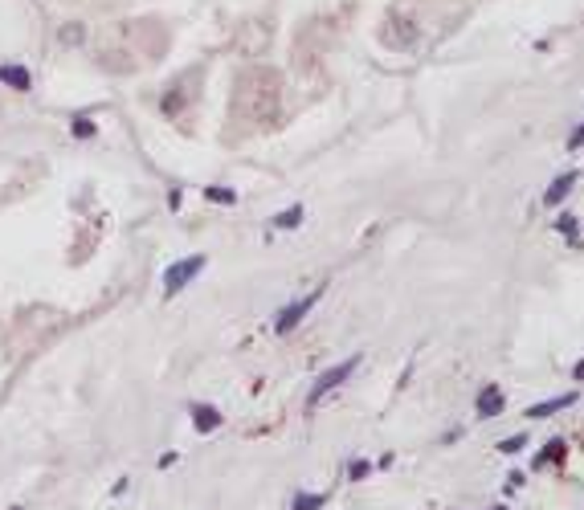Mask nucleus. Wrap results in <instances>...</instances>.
Wrapping results in <instances>:
<instances>
[{
    "label": "nucleus",
    "mask_w": 584,
    "mask_h": 510,
    "mask_svg": "<svg viewBox=\"0 0 584 510\" xmlns=\"http://www.w3.org/2000/svg\"><path fill=\"white\" fill-rule=\"evenodd\" d=\"M237 98L241 106L250 111V118H274L278 111V74L274 70H250L241 82H237Z\"/></svg>",
    "instance_id": "f257e3e1"
},
{
    "label": "nucleus",
    "mask_w": 584,
    "mask_h": 510,
    "mask_svg": "<svg viewBox=\"0 0 584 510\" xmlns=\"http://www.w3.org/2000/svg\"><path fill=\"white\" fill-rule=\"evenodd\" d=\"M380 37H384V46H393V49H413L421 37V25L413 21L409 8H393L384 29H380Z\"/></svg>",
    "instance_id": "f03ea898"
},
{
    "label": "nucleus",
    "mask_w": 584,
    "mask_h": 510,
    "mask_svg": "<svg viewBox=\"0 0 584 510\" xmlns=\"http://www.w3.org/2000/svg\"><path fill=\"white\" fill-rule=\"evenodd\" d=\"M355 368H360V355H348L344 364L327 368L323 375H319V380H315V388H311V396H306V404H319V400H323V396H327L331 388H339V384H344V380H348V375H351Z\"/></svg>",
    "instance_id": "7ed1b4c3"
},
{
    "label": "nucleus",
    "mask_w": 584,
    "mask_h": 510,
    "mask_svg": "<svg viewBox=\"0 0 584 510\" xmlns=\"http://www.w3.org/2000/svg\"><path fill=\"white\" fill-rule=\"evenodd\" d=\"M201 270H205V257H201V254H196V257H184V261H176V266H172V270L164 274V294H168V298H172V294H180L188 282L201 274Z\"/></svg>",
    "instance_id": "20e7f679"
},
{
    "label": "nucleus",
    "mask_w": 584,
    "mask_h": 510,
    "mask_svg": "<svg viewBox=\"0 0 584 510\" xmlns=\"http://www.w3.org/2000/svg\"><path fill=\"white\" fill-rule=\"evenodd\" d=\"M319 298H323V290H315V294H306V298L290 302V306L282 310L278 319H274V331H278V335H290V331H294V326H299V323L306 319V310H311V306H315Z\"/></svg>",
    "instance_id": "39448f33"
},
{
    "label": "nucleus",
    "mask_w": 584,
    "mask_h": 510,
    "mask_svg": "<svg viewBox=\"0 0 584 510\" xmlns=\"http://www.w3.org/2000/svg\"><path fill=\"white\" fill-rule=\"evenodd\" d=\"M503 404H507V396H503V388H498V384H487V388L478 392V400H474V408H478V417H482V420L498 417V413H503Z\"/></svg>",
    "instance_id": "423d86ee"
},
{
    "label": "nucleus",
    "mask_w": 584,
    "mask_h": 510,
    "mask_svg": "<svg viewBox=\"0 0 584 510\" xmlns=\"http://www.w3.org/2000/svg\"><path fill=\"white\" fill-rule=\"evenodd\" d=\"M564 457H568V445H564V437H552L543 449H539L536 457H531V474H539V469H548V465H564Z\"/></svg>",
    "instance_id": "0eeeda50"
},
{
    "label": "nucleus",
    "mask_w": 584,
    "mask_h": 510,
    "mask_svg": "<svg viewBox=\"0 0 584 510\" xmlns=\"http://www.w3.org/2000/svg\"><path fill=\"white\" fill-rule=\"evenodd\" d=\"M576 180H580L576 172H564V176H556V180L548 184V192H543V205H548V209H560L564 196L572 192V184H576Z\"/></svg>",
    "instance_id": "6e6552de"
},
{
    "label": "nucleus",
    "mask_w": 584,
    "mask_h": 510,
    "mask_svg": "<svg viewBox=\"0 0 584 510\" xmlns=\"http://www.w3.org/2000/svg\"><path fill=\"white\" fill-rule=\"evenodd\" d=\"M576 400H580L576 392L552 396V400H543V404H536V408H527V417H531V420H543V417H552V413H560V408H572Z\"/></svg>",
    "instance_id": "1a4fd4ad"
},
{
    "label": "nucleus",
    "mask_w": 584,
    "mask_h": 510,
    "mask_svg": "<svg viewBox=\"0 0 584 510\" xmlns=\"http://www.w3.org/2000/svg\"><path fill=\"white\" fill-rule=\"evenodd\" d=\"M192 425L201 433H212V429H221V413L212 404H192Z\"/></svg>",
    "instance_id": "9d476101"
},
{
    "label": "nucleus",
    "mask_w": 584,
    "mask_h": 510,
    "mask_svg": "<svg viewBox=\"0 0 584 510\" xmlns=\"http://www.w3.org/2000/svg\"><path fill=\"white\" fill-rule=\"evenodd\" d=\"M0 82L13 86V90H29V70H25V66H4V70H0Z\"/></svg>",
    "instance_id": "9b49d317"
},
{
    "label": "nucleus",
    "mask_w": 584,
    "mask_h": 510,
    "mask_svg": "<svg viewBox=\"0 0 584 510\" xmlns=\"http://www.w3.org/2000/svg\"><path fill=\"white\" fill-rule=\"evenodd\" d=\"M274 225H278V229H294V225H303V205L278 212V216H274Z\"/></svg>",
    "instance_id": "f8f14e48"
},
{
    "label": "nucleus",
    "mask_w": 584,
    "mask_h": 510,
    "mask_svg": "<svg viewBox=\"0 0 584 510\" xmlns=\"http://www.w3.org/2000/svg\"><path fill=\"white\" fill-rule=\"evenodd\" d=\"M327 502V494H299L294 502H290V510H319Z\"/></svg>",
    "instance_id": "ddd939ff"
},
{
    "label": "nucleus",
    "mask_w": 584,
    "mask_h": 510,
    "mask_svg": "<svg viewBox=\"0 0 584 510\" xmlns=\"http://www.w3.org/2000/svg\"><path fill=\"white\" fill-rule=\"evenodd\" d=\"M205 200H212V205H237V192H229V188H205Z\"/></svg>",
    "instance_id": "4468645a"
},
{
    "label": "nucleus",
    "mask_w": 584,
    "mask_h": 510,
    "mask_svg": "<svg viewBox=\"0 0 584 510\" xmlns=\"http://www.w3.org/2000/svg\"><path fill=\"white\" fill-rule=\"evenodd\" d=\"M556 229H560L564 237H568V241H572V245H576V216H568V212H564L560 221H556Z\"/></svg>",
    "instance_id": "2eb2a0df"
},
{
    "label": "nucleus",
    "mask_w": 584,
    "mask_h": 510,
    "mask_svg": "<svg viewBox=\"0 0 584 510\" xmlns=\"http://www.w3.org/2000/svg\"><path fill=\"white\" fill-rule=\"evenodd\" d=\"M368 474H372V462H351V469H348V478H351V482H364Z\"/></svg>",
    "instance_id": "dca6fc26"
},
{
    "label": "nucleus",
    "mask_w": 584,
    "mask_h": 510,
    "mask_svg": "<svg viewBox=\"0 0 584 510\" xmlns=\"http://www.w3.org/2000/svg\"><path fill=\"white\" fill-rule=\"evenodd\" d=\"M74 135H78V139H90V135H94V123H90V118H74Z\"/></svg>",
    "instance_id": "f3484780"
},
{
    "label": "nucleus",
    "mask_w": 584,
    "mask_h": 510,
    "mask_svg": "<svg viewBox=\"0 0 584 510\" xmlns=\"http://www.w3.org/2000/svg\"><path fill=\"white\" fill-rule=\"evenodd\" d=\"M523 445H527V437H519V433H515V437H507L503 445H498V449H503V453H519Z\"/></svg>",
    "instance_id": "a211bd4d"
},
{
    "label": "nucleus",
    "mask_w": 584,
    "mask_h": 510,
    "mask_svg": "<svg viewBox=\"0 0 584 510\" xmlns=\"http://www.w3.org/2000/svg\"><path fill=\"white\" fill-rule=\"evenodd\" d=\"M580 147H584V123L572 131V139H568V151H580Z\"/></svg>",
    "instance_id": "6ab92c4d"
},
{
    "label": "nucleus",
    "mask_w": 584,
    "mask_h": 510,
    "mask_svg": "<svg viewBox=\"0 0 584 510\" xmlns=\"http://www.w3.org/2000/svg\"><path fill=\"white\" fill-rule=\"evenodd\" d=\"M572 375H576V380H584V359L576 364V368H572Z\"/></svg>",
    "instance_id": "aec40b11"
},
{
    "label": "nucleus",
    "mask_w": 584,
    "mask_h": 510,
    "mask_svg": "<svg viewBox=\"0 0 584 510\" xmlns=\"http://www.w3.org/2000/svg\"><path fill=\"white\" fill-rule=\"evenodd\" d=\"M491 510H507V506H491Z\"/></svg>",
    "instance_id": "412c9836"
}]
</instances>
